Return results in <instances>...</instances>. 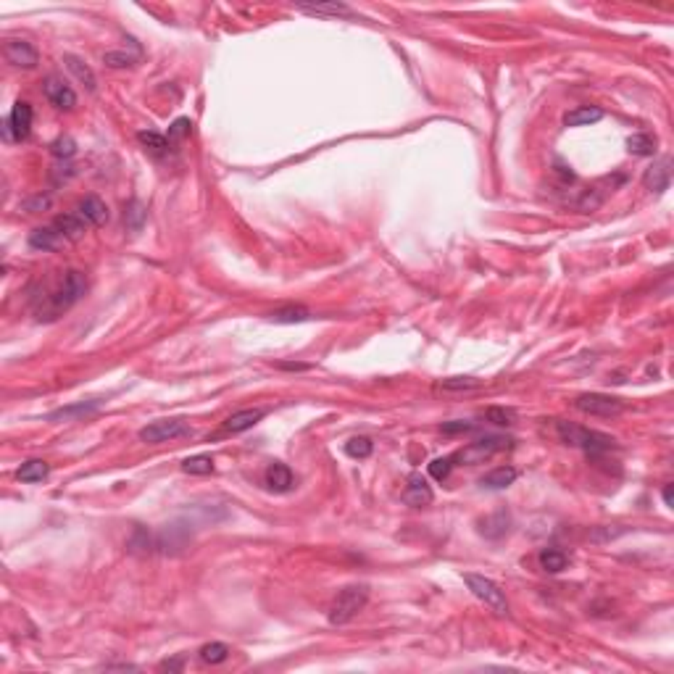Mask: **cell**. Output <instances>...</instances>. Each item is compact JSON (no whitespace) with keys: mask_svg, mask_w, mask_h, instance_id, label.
I'll use <instances>...</instances> for the list:
<instances>
[{"mask_svg":"<svg viewBox=\"0 0 674 674\" xmlns=\"http://www.w3.org/2000/svg\"><path fill=\"white\" fill-rule=\"evenodd\" d=\"M669 166H672L669 158H659L651 169L645 171V177H643L645 187L656 192H664L666 187H669V180H672V169H669Z\"/></svg>","mask_w":674,"mask_h":674,"instance_id":"obj_17","label":"cell"},{"mask_svg":"<svg viewBox=\"0 0 674 674\" xmlns=\"http://www.w3.org/2000/svg\"><path fill=\"white\" fill-rule=\"evenodd\" d=\"M432 487H430V482L424 480L419 472H413L411 477H408V485H406V490H403V501L408 506H413V508H422V506H430L432 504Z\"/></svg>","mask_w":674,"mask_h":674,"instance_id":"obj_11","label":"cell"},{"mask_svg":"<svg viewBox=\"0 0 674 674\" xmlns=\"http://www.w3.org/2000/svg\"><path fill=\"white\" fill-rule=\"evenodd\" d=\"M556 432H558V440H561L563 445L580 448V451L590 453V456L614 448V437H611V435H604V432H598V430H587V427H580V424H572V422H558L556 424Z\"/></svg>","mask_w":674,"mask_h":674,"instance_id":"obj_2","label":"cell"},{"mask_svg":"<svg viewBox=\"0 0 674 674\" xmlns=\"http://www.w3.org/2000/svg\"><path fill=\"white\" fill-rule=\"evenodd\" d=\"M664 504H666V508H672L674 506V498H672V485H664Z\"/></svg>","mask_w":674,"mask_h":674,"instance_id":"obj_42","label":"cell"},{"mask_svg":"<svg viewBox=\"0 0 674 674\" xmlns=\"http://www.w3.org/2000/svg\"><path fill=\"white\" fill-rule=\"evenodd\" d=\"M369 604V585H348L342 587L337 598L330 606V622L348 624L353 616H358Z\"/></svg>","mask_w":674,"mask_h":674,"instance_id":"obj_3","label":"cell"},{"mask_svg":"<svg viewBox=\"0 0 674 674\" xmlns=\"http://www.w3.org/2000/svg\"><path fill=\"white\" fill-rule=\"evenodd\" d=\"M453 456H443V458H435L432 463H430V474H432L437 482H443V480H448L453 472Z\"/></svg>","mask_w":674,"mask_h":674,"instance_id":"obj_35","label":"cell"},{"mask_svg":"<svg viewBox=\"0 0 674 674\" xmlns=\"http://www.w3.org/2000/svg\"><path fill=\"white\" fill-rule=\"evenodd\" d=\"M604 119V111L595 108V106H582V108H574L563 116V124L566 127H587V124H595V121Z\"/></svg>","mask_w":674,"mask_h":674,"instance_id":"obj_21","label":"cell"},{"mask_svg":"<svg viewBox=\"0 0 674 674\" xmlns=\"http://www.w3.org/2000/svg\"><path fill=\"white\" fill-rule=\"evenodd\" d=\"M53 224H56V227H58L61 235L66 237V242H71V240H80L82 235H85V232L90 230V224L85 222V219H82V216H80V213H77V211L61 213V216H56V219H53Z\"/></svg>","mask_w":674,"mask_h":674,"instance_id":"obj_16","label":"cell"},{"mask_svg":"<svg viewBox=\"0 0 674 674\" xmlns=\"http://www.w3.org/2000/svg\"><path fill=\"white\" fill-rule=\"evenodd\" d=\"M48 206H51V198H42V195L24 203V208H30V211H40V208H48Z\"/></svg>","mask_w":674,"mask_h":674,"instance_id":"obj_40","label":"cell"},{"mask_svg":"<svg viewBox=\"0 0 674 674\" xmlns=\"http://www.w3.org/2000/svg\"><path fill=\"white\" fill-rule=\"evenodd\" d=\"M145 208H142L140 203L137 201H132L130 203V208H127V213H124V222H127V227H130L132 232H137L142 227V222H145Z\"/></svg>","mask_w":674,"mask_h":674,"instance_id":"obj_36","label":"cell"},{"mask_svg":"<svg viewBox=\"0 0 674 674\" xmlns=\"http://www.w3.org/2000/svg\"><path fill=\"white\" fill-rule=\"evenodd\" d=\"M182 472L185 474H211L213 458L211 456H206V453H201V456H190V458L182 461Z\"/></svg>","mask_w":674,"mask_h":674,"instance_id":"obj_29","label":"cell"},{"mask_svg":"<svg viewBox=\"0 0 674 674\" xmlns=\"http://www.w3.org/2000/svg\"><path fill=\"white\" fill-rule=\"evenodd\" d=\"M485 419L490 424H498V427H511L516 422V411L506 408V406H493V408L485 411Z\"/></svg>","mask_w":674,"mask_h":674,"instance_id":"obj_31","label":"cell"},{"mask_svg":"<svg viewBox=\"0 0 674 674\" xmlns=\"http://www.w3.org/2000/svg\"><path fill=\"white\" fill-rule=\"evenodd\" d=\"M513 480H516V469H513V466H498V469L485 474L482 480H480V485L487 487V490H504V487L513 485Z\"/></svg>","mask_w":674,"mask_h":674,"instance_id":"obj_19","label":"cell"},{"mask_svg":"<svg viewBox=\"0 0 674 674\" xmlns=\"http://www.w3.org/2000/svg\"><path fill=\"white\" fill-rule=\"evenodd\" d=\"M508 524H511L508 511H495L480 522V535H485L487 540H498V537H504L508 532Z\"/></svg>","mask_w":674,"mask_h":674,"instance_id":"obj_18","label":"cell"},{"mask_svg":"<svg viewBox=\"0 0 674 674\" xmlns=\"http://www.w3.org/2000/svg\"><path fill=\"white\" fill-rule=\"evenodd\" d=\"M263 416H266V408H242V411L232 413L230 419L222 424V435H240L245 432V430H251V427H256V424L261 422Z\"/></svg>","mask_w":674,"mask_h":674,"instance_id":"obj_13","label":"cell"},{"mask_svg":"<svg viewBox=\"0 0 674 674\" xmlns=\"http://www.w3.org/2000/svg\"><path fill=\"white\" fill-rule=\"evenodd\" d=\"M537 561H540V566H543L545 572L558 574V572H563V569H566L569 556L563 554L561 548H543V551H540V556H537Z\"/></svg>","mask_w":674,"mask_h":674,"instance_id":"obj_23","label":"cell"},{"mask_svg":"<svg viewBox=\"0 0 674 674\" xmlns=\"http://www.w3.org/2000/svg\"><path fill=\"white\" fill-rule=\"evenodd\" d=\"M77 213H80L90 227H101V224L108 222V206H106L98 195H87V198L77 206Z\"/></svg>","mask_w":674,"mask_h":674,"instance_id":"obj_15","label":"cell"},{"mask_svg":"<svg viewBox=\"0 0 674 674\" xmlns=\"http://www.w3.org/2000/svg\"><path fill=\"white\" fill-rule=\"evenodd\" d=\"M137 58H140V53H127V51H111L103 56V61H106V66H111V69H124V66H132V63H137Z\"/></svg>","mask_w":674,"mask_h":674,"instance_id":"obj_32","label":"cell"},{"mask_svg":"<svg viewBox=\"0 0 674 674\" xmlns=\"http://www.w3.org/2000/svg\"><path fill=\"white\" fill-rule=\"evenodd\" d=\"M63 61H66V66H69L71 74H74V77H77V80H80L82 85L87 87V90L95 92V74H92L90 66H87V63H85L82 58H77V56H66Z\"/></svg>","mask_w":674,"mask_h":674,"instance_id":"obj_27","label":"cell"},{"mask_svg":"<svg viewBox=\"0 0 674 674\" xmlns=\"http://www.w3.org/2000/svg\"><path fill=\"white\" fill-rule=\"evenodd\" d=\"M298 11H303V13H311V16H327V13H332V16H351L353 11L345 6V3H316V6H308V3H301L298 6Z\"/></svg>","mask_w":674,"mask_h":674,"instance_id":"obj_26","label":"cell"},{"mask_svg":"<svg viewBox=\"0 0 674 674\" xmlns=\"http://www.w3.org/2000/svg\"><path fill=\"white\" fill-rule=\"evenodd\" d=\"M51 153L56 156V158H71V156L77 153V142L71 140L69 135H63V137L51 142Z\"/></svg>","mask_w":674,"mask_h":674,"instance_id":"obj_34","label":"cell"},{"mask_svg":"<svg viewBox=\"0 0 674 674\" xmlns=\"http://www.w3.org/2000/svg\"><path fill=\"white\" fill-rule=\"evenodd\" d=\"M280 369H292V372L298 369V372H301V369H308V363H287V361H282Z\"/></svg>","mask_w":674,"mask_h":674,"instance_id":"obj_43","label":"cell"},{"mask_svg":"<svg viewBox=\"0 0 674 674\" xmlns=\"http://www.w3.org/2000/svg\"><path fill=\"white\" fill-rule=\"evenodd\" d=\"M627 151L632 156H654L656 153V137L648 132H635L627 137Z\"/></svg>","mask_w":674,"mask_h":674,"instance_id":"obj_25","label":"cell"},{"mask_svg":"<svg viewBox=\"0 0 674 674\" xmlns=\"http://www.w3.org/2000/svg\"><path fill=\"white\" fill-rule=\"evenodd\" d=\"M161 669H169V672H180V669H182V659H171V661H163Z\"/></svg>","mask_w":674,"mask_h":674,"instance_id":"obj_41","label":"cell"},{"mask_svg":"<svg viewBox=\"0 0 674 674\" xmlns=\"http://www.w3.org/2000/svg\"><path fill=\"white\" fill-rule=\"evenodd\" d=\"M98 403H80V406H69V408H58V411L51 413V422H58V419H71V416H80V413L95 411Z\"/></svg>","mask_w":674,"mask_h":674,"instance_id":"obj_37","label":"cell"},{"mask_svg":"<svg viewBox=\"0 0 674 674\" xmlns=\"http://www.w3.org/2000/svg\"><path fill=\"white\" fill-rule=\"evenodd\" d=\"M87 292V280L85 274L77 272V269H69L63 272L61 282L53 287V290H45L35 303V316L37 322H56L61 313H66L77 301L85 298Z\"/></svg>","mask_w":674,"mask_h":674,"instance_id":"obj_1","label":"cell"},{"mask_svg":"<svg viewBox=\"0 0 674 674\" xmlns=\"http://www.w3.org/2000/svg\"><path fill=\"white\" fill-rule=\"evenodd\" d=\"M201 654V661H206V664H222V661H227L230 659V645H224V643H206L198 651Z\"/></svg>","mask_w":674,"mask_h":674,"instance_id":"obj_28","label":"cell"},{"mask_svg":"<svg viewBox=\"0 0 674 674\" xmlns=\"http://www.w3.org/2000/svg\"><path fill=\"white\" fill-rule=\"evenodd\" d=\"M42 92L51 101L53 108H58V111H71L77 106V92L71 90V85H66L61 77H48L42 85Z\"/></svg>","mask_w":674,"mask_h":674,"instance_id":"obj_10","label":"cell"},{"mask_svg":"<svg viewBox=\"0 0 674 674\" xmlns=\"http://www.w3.org/2000/svg\"><path fill=\"white\" fill-rule=\"evenodd\" d=\"M30 245L35 251H58L61 245H66V237L58 232L56 224H42L37 230H32L30 235Z\"/></svg>","mask_w":674,"mask_h":674,"instance_id":"obj_14","label":"cell"},{"mask_svg":"<svg viewBox=\"0 0 674 674\" xmlns=\"http://www.w3.org/2000/svg\"><path fill=\"white\" fill-rule=\"evenodd\" d=\"M574 408L582 413H590V416H604V419H611V416H619L624 411V403L614 395H604V393H585L574 398Z\"/></svg>","mask_w":674,"mask_h":674,"instance_id":"obj_6","label":"cell"},{"mask_svg":"<svg viewBox=\"0 0 674 674\" xmlns=\"http://www.w3.org/2000/svg\"><path fill=\"white\" fill-rule=\"evenodd\" d=\"M372 451H374V443L369 440V437H363V435L351 437V440L345 443V453H348L351 458H369Z\"/></svg>","mask_w":674,"mask_h":674,"instance_id":"obj_30","label":"cell"},{"mask_svg":"<svg viewBox=\"0 0 674 674\" xmlns=\"http://www.w3.org/2000/svg\"><path fill=\"white\" fill-rule=\"evenodd\" d=\"M474 430V424H469V422H448V424H443V432L445 435H461V432H472Z\"/></svg>","mask_w":674,"mask_h":674,"instance_id":"obj_39","label":"cell"},{"mask_svg":"<svg viewBox=\"0 0 674 674\" xmlns=\"http://www.w3.org/2000/svg\"><path fill=\"white\" fill-rule=\"evenodd\" d=\"M3 56H6V61H8L11 66H16V69H35L37 61H40L37 48L27 40H6Z\"/></svg>","mask_w":674,"mask_h":674,"instance_id":"obj_9","label":"cell"},{"mask_svg":"<svg viewBox=\"0 0 674 674\" xmlns=\"http://www.w3.org/2000/svg\"><path fill=\"white\" fill-rule=\"evenodd\" d=\"M48 474H51V463L42 461V458H32V461L21 463L16 477H19L21 482H42Z\"/></svg>","mask_w":674,"mask_h":674,"instance_id":"obj_20","label":"cell"},{"mask_svg":"<svg viewBox=\"0 0 674 674\" xmlns=\"http://www.w3.org/2000/svg\"><path fill=\"white\" fill-rule=\"evenodd\" d=\"M192 435L190 424L185 419H161V422H153L148 427L140 430V440L148 445H158V443H169L177 437H187Z\"/></svg>","mask_w":674,"mask_h":674,"instance_id":"obj_5","label":"cell"},{"mask_svg":"<svg viewBox=\"0 0 674 674\" xmlns=\"http://www.w3.org/2000/svg\"><path fill=\"white\" fill-rule=\"evenodd\" d=\"M308 319H311V313L303 306H285V308H277V311L269 313V322L274 324H301L308 322Z\"/></svg>","mask_w":674,"mask_h":674,"instance_id":"obj_22","label":"cell"},{"mask_svg":"<svg viewBox=\"0 0 674 674\" xmlns=\"http://www.w3.org/2000/svg\"><path fill=\"white\" fill-rule=\"evenodd\" d=\"M32 106L30 103H13V108H11V113L6 116V121H3V137H6V142H21L30 137L32 132Z\"/></svg>","mask_w":674,"mask_h":674,"instance_id":"obj_7","label":"cell"},{"mask_svg":"<svg viewBox=\"0 0 674 674\" xmlns=\"http://www.w3.org/2000/svg\"><path fill=\"white\" fill-rule=\"evenodd\" d=\"M463 582L472 590L474 598L482 601L487 609H493L495 614H501V616L508 614V598H506V593L490 577H482V574H463Z\"/></svg>","mask_w":674,"mask_h":674,"instance_id":"obj_4","label":"cell"},{"mask_svg":"<svg viewBox=\"0 0 674 674\" xmlns=\"http://www.w3.org/2000/svg\"><path fill=\"white\" fill-rule=\"evenodd\" d=\"M190 119H177L174 124L169 127V135H166V140L169 142H177V140H182V137H187L190 135Z\"/></svg>","mask_w":674,"mask_h":674,"instance_id":"obj_38","label":"cell"},{"mask_svg":"<svg viewBox=\"0 0 674 674\" xmlns=\"http://www.w3.org/2000/svg\"><path fill=\"white\" fill-rule=\"evenodd\" d=\"M508 437H485V440H477V443H469L466 448L453 456V461H463V463H482L487 458H493L498 451L508 448Z\"/></svg>","mask_w":674,"mask_h":674,"instance_id":"obj_8","label":"cell"},{"mask_svg":"<svg viewBox=\"0 0 674 674\" xmlns=\"http://www.w3.org/2000/svg\"><path fill=\"white\" fill-rule=\"evenodd\" d=\"M263 482L272 493H290L295 487V474L287 463H269L263 472Z\"/></svg>","mask_w":674,"mask_h":674,"instance_id":"obj_12","label":"cell"},{"mask_svg":"<svg viewBox=\"0 0 674 674\" xmlns=\"http://www.w3.org/2000/svg\"><path fill=\"white\" fill-rule=\"evenodd\" d=\"M137 140H140L142 145H145V151H151L153 156H166V153H169V145H171V142L166 140V135L153 132V130L137 132Z\"/></svg>","mask_w":674,"mask_h":674,"instance_id":"obj_24","label":"cell"},{"mask_svg":"<svg viewBox=\"0 0 674 674\" xmlns=\"http://www.w3.org/2000/svg\"><path fill=\"white\" fill-rule=\"evenodd\" d=\"M477 387H482V382L480 380H474V377H451V380H443L440 382V390H477Z\"/></svg>","mask_w":674,"mask_h":674,"instance_id":"obj_33","label":"cell"}]
</instances>
